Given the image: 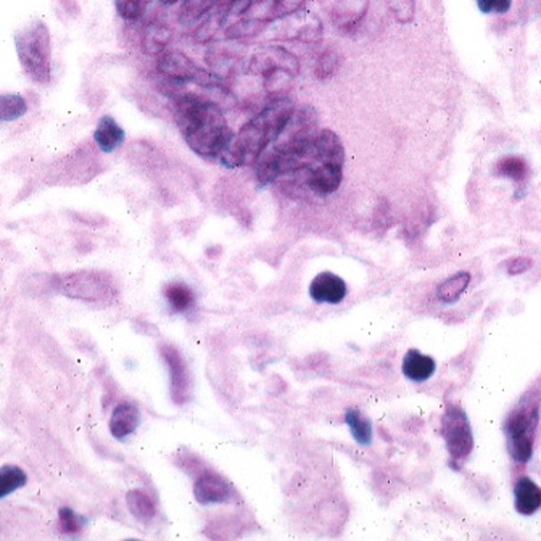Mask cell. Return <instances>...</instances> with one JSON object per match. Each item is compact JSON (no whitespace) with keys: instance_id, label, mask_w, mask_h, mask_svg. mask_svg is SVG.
I'll use <instances>...</instances> for the list:
<instances>
[{"instance_id":"obj_9","label":"cell","mask_w":541,"mask_h":541,"mask_svg":"<svg viewBox=\"0 0 541 541\" xmlns=\"http://www.w3.org/2000/svg\"><path fill=\"white\" fill-rule=\"evenodd\" d=\"M442 434H444L446 450L452 461H462L468 458L474 450V435L466 412L460 406L452 404L442 419Z\"/></svg>"},{"instance_id":"obj_31","label":"cell","mask_w":541,"mask_h":541,"mask_svg":"<svg viewBox=\"0 0 541 541\" xmlns=\"http://www.w3.org/2000/svg\"><path fill=\"white\" fill-rule=\"evenodd\" d=\"M387 9L398 23L408 25L414 20L416 2L414 0H387Z\"/></svg>"},{"instance_id":"obj_22","label":"cell","mask_w":541,"mask_h":541,"mask_svg":"<svg viewBox=\"0 0 541 541\" xmlns=\"http://www.w3.org/2000/svg\"><path fill=\"white\" fill-rule=\"evenodd\" d=\"M403 374L412 382H426L435 374L436 364L434 358L422 355L418 350H410L404 356Z\"/></svg>"},{"instance_id":"obj_3","label":"cell","mask_w":541,"mask_h":541,"mask_svg":"<svg viewBox=\"0 0 541 541\" xmlns=\"http://www.w3.org/2000/svg\"><path fill=\"white\" fill-rule=\"evenodd\" d=\"M18 60L26 76L36 84H49L52 80V36L49 28L34 20L15 34Z\"/></svg>"},{"instance_id":"obj_1","label":"cell","mask_w":541,"mask_h":541,"mask_svg":"<svg viewBox=\"0 0 541 541\" xmlns=\"http://www.w3.org/2000/svg\"><path fill=\"white\" fill-rule=\"evenodd\" d=\"M171 108L190 150L202 158L218 162L219 154L234 134L227 124L223 108L203 94L186 89L171 97Z\"/></svg>"},{"instance_id":"obj_12","label":"cell","mask_w":541,"mask_h":541,"mask_svg":"<svg viewBox=\"0 0 541 541\" xmlns=\"http://www.w3.org/2000/svg\"><path fill=\"white\" fill-rule=\"evenodd\" d=\"M308 292L316 303L337 305L347 297L348 287L347 283L340 275L334 273H321L311 281Z\"/></svg>"},{"instance_id":"obj_16","label":"cell","mask_w":541,"mask_h":541,"mask_svg":"<svg viewBox=\"0 0 541 541\" xmlns=\"http://www.w3.org/2000/svg\"><path fill=\"white\" fill-rule=\"evenodd\" d=\"M126 140V132L122 124L110 114H104L94 131V144L102 154H114Z\"/></svg>"},{"instance_id":"obj_28","label":"cell","mask_w":541,"mask_h":541,"mask_svg":"<svg viewBox=\"0 0 541 541\" xmlns=\"http://www.w3.org/2000/svg\"><path fill=\"white\" fill-rule=\"evenodd\" d=\"M345 420L351 434L355 436L356 442L359 444H371L372 442V424L371 420L364 418L358 410H348L345 412Z\"/></svg>"},{"instance_id":"obj_36","label":"cell","mask_w":541,"mask_h":541,"mask_svg":"<svg viewBox=\"0 0 541 541\" xmlns=\"http://www.w3.org/2000/svg\"><path fill=\"white\" fill-rule=\"evenodd\" d=\"M160 4L163 5H166V7H171V5H176L179 2H182V0H158Z\"/></svg>"},{"instance_id":"obj_7","label":"cell","mask_w":541,"mask_h":541,"mask_svg":"<svg viewBox=\"0 0 541 541\" xmlns=\"http://www.w3.org/2000/svg\"><path fill=\"white\" fill-rule=\"evenodd\" d=\"M275 41L319 44L323 41V20L313 10L301 9L267 26ZM266 30V31H267Z\"/></svg>"},{"instance_id":"obj_25","label":"cell","mask_w":541,"mask_h":541,"mask_svg":"<svg viewBox=\"0 0 541 541\" xmlns=\"http://www.w3.org/2000/svg\"><path fill=\"white\" fill-rule=\"evenodd\" d=\"M28 114V102L20 94H0V124L17 122Z\"/></svg>"},{"instance_id":"obj_6","label":"cell","mask_w":541,"mask_h":541,"mask_svg":"<svg viewBox=\"0 0 541 541\" xmlns=\"http://www.w3.org/2000/svg\"><path fill=\"white\" fill-rule=\"evenodd\" d=\"M540 422L538 404H525L512 412L506 420L504 434L508 438L509 454L519 464H525L532 458L535 434Z\"/></svg>"},{"instance_id":"obj_26","label":"cell","mask_w":541,"mask_h":541,"mask_svg":"<svg viewBox=\"0 0 541 541\" xmlns=\"http://www.w3.org/2000/svg\"><path fill=\"white\" fill-rule=\"evenodd\" d=\"M28 484V476L25 470L13 464L0 468V500L17 492Z\"/></svg>"},{"instance_id":"obj_20","label":"cell","mask_w":541,"mask_h":541,"mask_svg":"<svg viewBox=\"0 0 541 541\" xmlns=\"http://www.w3.org/2000/svg\"><path fill=\"white\" fill-rule=\"evenodd\" d=\"M227 25V7L226 4H221L219 7L211 10L207 17H203L199 25L195 26L192 31V38L195 41L207 42L215 41L219 34L224 31Z\"/></svg>"},{"instance_id":"obj_13","label":"cell","mask_w":541,"mask_h":541,"mask_svg":"<svg viewBox=\"0 0 541 541\" xmlns=\"http://www.w3.org/2000/svg\"><path fill=\"white\" fill-rule=\"evenodd\" d=\"M343 179V166L332 163H319L308 176V192L317 197H327L339 190Z\"/></svg>"},{"instance_id":"obj_33","label":"cell","mask_w":541,"mask_h":541,"mask_svg":"<svg viewBox=\"0 0 541 541\" xmlns=\"http://www.w3.org/2000/svg\"><path fill=\"white\" fill-rule=\"evenodd\" d=\"M86 520L78 516L73 509L62 508L58 511V525L63 533H78Z\"/></svg>"},{"instance_id":"obj_2","label":"cell","mask_w":541,"mask_h":541,"mask_svg":"<svg viewBox=\"0 0 541 541\" xmlns=\"http://www.w3.org/2000/svg\"><path fill=\"white\" fill-rule=\"evenodd\" d=\"M295 106H297L293 104V100L287 96L271 98L258 114L251 116L250 120L227 140L223 152L219 154V165L229 170L253 166L279 136Z\"/></svg>"},{"instance_id":"obj_30","label":"cell","mask_w":541,"mask_h":541,"mask_svg":"<svg viewBox=\"0 0 541 541\" xmlns=\"http://www.w3.org/2000/svg\"><path fill=\"white\" fill-rule=\"evenodd\" d=\"M340 65L339 52L335 49H325L316 60L315 74L319 80H329L337 73Z\"/></svg>"},{"instance_id":"obj_15","label":"cell","mask_w":541,"mask_h":541,"mask_svg":"<svg viewBox=\"0 0 541 541\" xmlns=\"http://www.w3.org/2000/svg\"><path fill=\"white\" fill-rule=\"evenodd\" d=\"M162 353L166 359V364L170 366L173 398L178 403H182V402H186L190 393V376L187 371L186 363H184L182 356L179 355L178 350H174V348H162Z\"/></svg>"},{"instance_id":"obj_14","label":"cell","mask_w":541,"mask_h":541,"mask_svg":"<svg viewBox=\"0 0 541 541\" xmlns=\"http://www.w3.org/2000/svg\"><path fill=\"white\" fill-rule=\"evenodd\" d=\"M173 38H174V33L168 23L154 20L142 30L140 49L148 57H160L163 52H166L170 47Z\"/></svg>"},{"instance_id":"obj_18","label":"cell","mask_w":541,"mask_h":541,"mask_svg":"<svg viewBox=\"0 0 541 541\" xmlns=\"http://www.w3.org/2000/svg\"><path fill=\"white\" fill-rule=\"evenodd\" d=\"M194 495L200 504H218L231 498V486L218 476H203L195 482Z\"/></svg>"},{"instance_id":"obj_11","label":"cell","mask_w":541,"mask_h":541,"mask_svg":"<svg viewBox=\"0 0 541 541\" xmlns=\"http://www.w3.org/2000/svg\"><path fill=\"white\" fill-rule=\"evenodd\" d=\"M371 7V0H335L331 10L334 28L350 33L363 23Z\"/></svg>"},{"instance_id":"obj_4","label":"cell","mask_w":541,"mask_h":541,"mask_svg":"<svg viewBox=\"0 0 541 541\" xmlns=\"http://www.w3.org/2000/svg\"><path fill=\"white\" fill-rule=\"evenodd\" d=\"M52 287L63 297L82 301H106L116 295L112 275L104 271H74L58 275L54 277Z\"/></svg>"},{"instance_id":"obj_5","label":"cell","mask_w":541,"mask_h":541,"mask_svg":"<svg viewBox=\"0 0 541 541\" xmlns=\"http://www.w3.org/2000/svg\"><path fill=\"white\" fill-rule=\"evenodd\" d=\"M156 74L181 84H195L199 89L224 81L219 74L199 65L181 50H166L156 57Z\"/></svg>"},{"instance_id":"obj_34","label":"cell","mask_w":541,"mask_h":541,"mask_svg":"<svg viewBox=\"0 0 541 541\" xmlns=\"http://www.w3.org/2000/svg\"><path fill=\"white\" fill-rule=\"evenodd\" d=\"M484 15H504L512 7V0H476Z\"/></svg>"},{"instance_id":"obj_8","label":"cell","mask_w":541,"mask_h":541,"mask_svg":"<svg viewBox=\"0 0 541 541\" xmlns=\"http://www.w3.org/2000/svg\"><path fill=\"white\" fill-rule=\"evenodd\" d=\"M317 114L311 106H295L283 131L271 144L275 150H301L313 146L317 134Z\"/></svg>"},{"instance_id":"obj_17","label":"cell","mask_w":541,"mask_h":541,"mask_svg":"<svg viewBox=\"0 0 541 541\" xmlns=\"http://www.w3.org/2000/svg\"><path fill=\"white\" fill-rule=\"evenodd\" d=\"M315 152L319 163H332L343 166L345 163V147L337 132L332 130L317 131L315 138Z\"/></svg>"},{"instance_id":"obj_27","label":"cell","mask_w":541,"mask_h":541,"mask_svg":"<svg viewBox=\"0 0 541 541\" xmlns=\"http://www.w3.org/2000/svg\"><path fill=\"white\" fill-rule=\"evenodd\" d=\"M496 174L500 178L511 179L512 182H524L528 176V165L520 156H506L496 165Z\"/></svg>"},{"instance_id":"obj_19","label":"cell","mask_w":541,"mask_h":541,"mask_svg":"<svg viewBox=\"0 0 541 541\" xmlns=\"http://www.w3.org/2000/svg\"><path fill=\"white\" fill-rule=\"evenodd\" d=\"M516 511L520 516H532L541 509V488L528 477L517 480L514 486Z\"/></svg>"},{"instance_id":"obj_29","label":"cell","mask_w":541,"mask_h":541,"mask_svg":"<svg viewBox=\"0 0 541 541\" xmlns=\"http://www.w3.org/2000/svg\"><path fill=\"white\" fill-rule=\"evenodd\" d=\"M126 501H128V508H130L131 512L140 520H147V519L154 517V503L150 501L146 493L132 490V492L128 493Z\"/></svg>"},{"instance_id":"obj_21","label":"cell","mask_w":541,"mask_h":541,"mask_svg":"<svg viewBox=\"0 0 541 541\" xmlns=\"http://www.w3.org/2000/svg\"><path fill=\"white\" fill-rule=\"evenodd\" d=\"M139 424H140V412L134 404H118L110 419V432L114 438L124 440L126 436L136 432Z\"/></svg>"},{"instance_id":"obj_24","label":"cell","mask_w":541,"mask_h":541,"mask_svg":"<svg viewBox=\"0 0 541 541\" xmlns=\"http://www.w3.org/2000/svg\"><path fill=\"white\" fill-rule=\"evenodd\" d=\"M469 283H470V275L468 271H460L438 285L436 297L446 305H452L461 299V295L468 289Z\"/></svg>"},{"instance_id":"obj_32","label":"cell","mask_w":541,"mask_h":541,"mask_svg":"<svg viewBox=\"0 0 541 541\" xmlns=\"http://www.w3.org/2000/svg\"><path fill=\"white\" fill-rule=\"evenodd\" d=\"M148 0H114V7L120 17L128 21H136L144 15Z\"/></svg>"},{"instance_id":"obj_10","label":"cell","mask_w":541,"mask_h":541,"mask_svg":"<svg viewBox=\"0 0 541 541\" xmlns=\"http://www.w3.org/2000/svg\"><path fill=\"white\" fill-rule=\"evenodd\" d=\"M243 68L247 73L259 78L275 70H289L292 73L299 74L300 60L281 44H263L251 52Z\"/></svg>"},{"instance_id":"obj_35","label":"cell","mask_w":541,"mask_h":541,"mask_svg":"<svg viewBox=\"0 0 541 541\" xmlns=\"http://www.w3.org/2000/svg\"><path fill=\"white\" fill-rule=\"evenodd\" d=\"M533 266L532 258L527 257H517V258L509 259L508 273L511 275H522Z\"/></svg>"},{"instance_id":"obj_23","label":"cell","mask_w":541,"mask_h":541,"mask_svg":"<svg viewBox=\"0 0 541 541\" xmlns=\"http://www.w3.org/2000/svg\"><path fill=\"white\" fill-rule=\"evenodd\" d=\"M165 300L176 313H189L195 307V292L184 283H170L165 287Z\"/></svg>"}]
</instances>
